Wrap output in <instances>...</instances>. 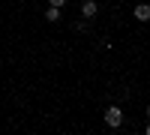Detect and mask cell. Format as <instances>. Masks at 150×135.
Here are the masks:
<instances>
[{
    "mask_svg": "<svg viewBox=\"0 0 150 135\" xmlns=\"http://www.w3.org/2000/svg\"><path fill=\"white\" fill-rule=\"evenodd\" d=\"M102 117H105V126H111V129H120L123 126V108L120 105H108Z\"/></svg>",
    "mask_w": 150,
    "mask_h": 135,
    "instance_id": "6da1fadb",
    "label": "cell"
},
{
    "mask_svg": "<svg viewBox=\"0 0 150 135\" xmlns=\"http://www.w3.org/2000/svg\"><path fill=\"white\" fill-rule=\"evenodd\" d=\"M96 12H99L96 0H81V18H84V21H93V18H96Z\"/></svg>",
    "mask_w": 150,
    "mask_h": 135,
    "instance_id": "7a4b0ae2",
    "label": "cell"
},
{
    "mask_svg": "<svg viewBox=\"0 0 150 135\" xmlns=\"http://www.w3.org/2000/svg\"><path fill=\"white\" fill-rule=\"evenodd\" d=\"M132 15L138 18V21H150V6H147V3H138V6H135V12H132Z\"/></svg>",
    "mask_w": 150,
    "mask_h": 135,
    "instance_id": "3957f363",
    "label": "cell"
},
{
    "mask_svg": "<svg viewBox=\"0 0 150 135\" xmlns=\"http://www.w3.org/2000/svg\"><path fill=\"white\" fill-rule=\"evenodd\" d=\"M60 15H63V9H60V6H48V9H45V21H60Z\"/></svg>",
    "mask_w": 150,
    "mask_h": 135,
    "instance_id": "277c9868",
    "label": "cell"
},
{
    "mask_svg": "<svg viewBox=\"0 0 150 135\" xmlns=\"http://www.w3.org/2000/svg\"><path fill=\"white\" fill-rule=\"evenodd\" d=\"M48 6H60V9H63V6H66V0H48Z\"/></svg>",
    "mask_w": 150,
    "mask_h": 135,
    "instance_id": "5b68a950",
    "label": "cell"
},
{
    "mask_svg": "<svg viewBox=\"0 0 150 135\" xmlns=\"http://www.w3.org/2000/svg\"><path fill=\"white\" fill-rule=\"evenodd\" d=\"M144 114H147V117H150V105H147V111H144Z\"/></svg>",
    "mask_w": 150,
    "mask_h": 135,
    "instance_id": "8992f818",
    "label": "cell"
},
{
    "mask_svg": "<svg viewBox=\"0 0 150 135\" xmlns=\"http://www.w3.org/2000/svg\"><path fill=\"white\" fill-rule=\"evenodd\" d=\"M147 135H150V123H147Z\"/></svg>",
    "mask_w": 150,
    "mask_h": 135,
    "instance_id": "52a82bcc",
    "label": "cell"
}]
</instances>
